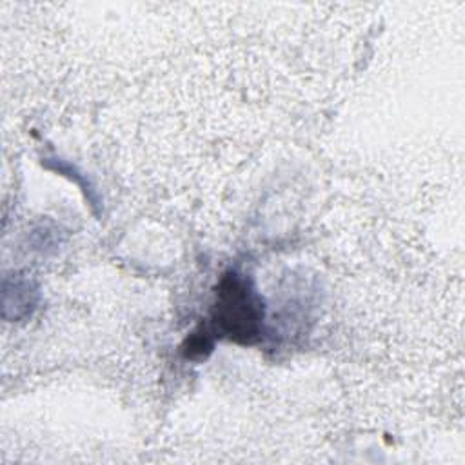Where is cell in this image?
<instances>
[{
  "label": "cell",
  "mask_w": 465,
  "mask_h": 465,
  "mask_svg": "<svg viewBox=\"0 0 465 465\" xmlns=\"http://www.w3.org/2000/svg\"><path fill=\"white\" fill-rule=\"evenodd\" d=\"M213 325L222 336L238 343H254L262 332L263 307L249 282L238 272L220 280L213 305Z\"/></svg>",
  "instance_id": "obj_1"
}]
</instances>
